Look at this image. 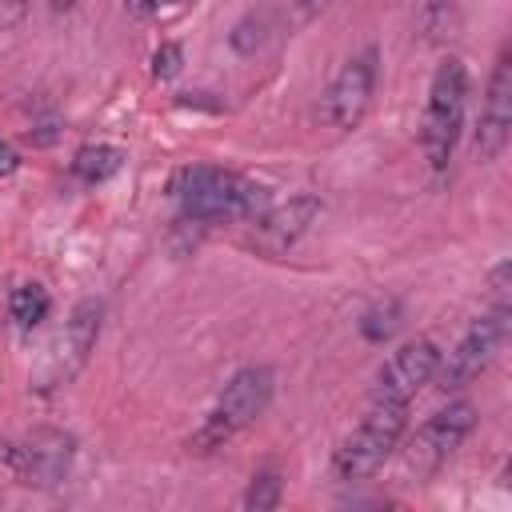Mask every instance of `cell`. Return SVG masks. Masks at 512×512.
<instances>
[{
  "mask_svg": "<svg viewBox=\"0 0 512 512\" xmlns=\"http://www.w3.org/2000/svg\"><path fill=\"white\" fill-rule=\"evenodd\" d=\"M180 216L192 224H256L272 208V188L216 164H188L168 184Z\"/></svg>",
  "mask_w": 512,
  "mask_h": 512,
  "instance_id": "6da1fadb",
  "label": "cell"
},
{
  "mask_svg": "<svg viewBox=\"0 0 512 512\" xmlns=\"http://www.w3.org/2000/svg\"><path fill=\"white\" fill-rule=\"evenodd\" d=\"M272 388H276V376H272L268 364H248V368L232 372V380L224 384V392L216 396V404L208 408L200 428L188 436V448L200 452V456L224 448L236 432H244L248 424H256L268 412Z\"/></svg>",
  "mask_w": 512,
  "mask_h": 512,
  "instance_id": "7a4b0ae2",
  "label": "cell"
},
{
  "mask_svg": "<svg viewBox=\"0 0 512 512\" xmlns=\"http://www.w3.org/2000/svg\"><path fill=\"white\" fill-rule=\"evenodd\" d=\"M464 100H468V68L460 56H444L432 72L424 120H420V148L432 172H444L452 164V152L464 128Z\"/></svg>",
  "mask_w": 512,
  "mask_h": 512,
  "instance_id": "3957f363",
  "label": "cell"
},
{
  "mask_svg": "<svg viewBox=\"0 0 512 512\" xmlns=\"http://www.w3.org/2000/svg\"><path fill=\"white\" fill-rule=\"evenodd\" d=\"M404 432H408V404H400V400H372L364 420L344 436V444L332 456L336 480L356 484V480L376 476L384 468V460L400 448Z\"/></svg>",
  "mask_w": 512,
  "mask_h": 512,
  "instance_id": "277c9868",
  "label": "cell"
},
{
  "mask_svg": "<svg viewBox=\"0 0 512 512\" xmlns=\"http://www.w3.org/2000/svg\"><path fill=\"white\" fill-rule=\"evenodd\" d=\"M100 324H104V300H96V296L80 300L68 312L64 328L48 340L44 356L36 360V368L28 376L32 388L36 392H52V388H64L68 380H76V372L88 364V356H92V348L100 340Z\"/></svg>",
  "mask_w": 512,
  "mask_h": 512,
  "instance_id": "5b68a950",
  "label": "cell"
},
{
  "mask_svg": "<svg viewBox=\"0 0 512 512\" xmlns=\"http://www.w3.org/2000/svg\"><path fill=\"white\" fill-rule=\"evenodd\" d=\"M508 304H492L488 312H480L472 324H468V332L456 340V348L444 356L440 352V364H436V376L432 380H440V388L444 392H460V388H468L496 356H500V348H504V340H508Z\"/></svg>",
  "mask_w": 512,
  "mask_h": 512,
  "instance_id": "8992f818",
  "label": "cell"
},
{
  "mask_svg": "<svg viewBox=\"0 0 512 512\" xmlns=\"http://www.w3.org/2000/svg\"><path fill=\"white\" fill-rule=\"evenodd\" d=\"M472 428H476V404L472 400H452L448 408L432 412L416 428V436L404 444V476H416V480L436 476L456 456V448L472 436Z\"/></svg>",
  "mask_w": 512,
  "mask_h": 512,
  "instance_id": "52a82bcc",
  "label": "cell"
},
{
  "mask_svg": "<svg viewBox=\"0 0 512 512\" xmlns=\"http://www.w3.org/2000/svg\"><path fill=\"white\" fill-rule=\"evenodd\" d=\"M76 436L60 428H36L4 448V464L24 488H52L72 472Z\"/></svg>",
  "mask_w": 512,
  "mask_h": 512,
  "instance_id": "ba28073f",
  "label": "cell"
},
{
  "mask_svg": "<svg viewBox=\"0 0 512 512\" xmlns=\"http://www.w3.org/2000/svg\"><path fill=\"white\" fill-rule=\"evenodd\" d=\"M376 76H380V52L376 48H360L356 56H348L324 92V120L340 132L360 128V120L368 116L372 96H376Z\"/></svg>",
  "mask_w": 512,
  "mask_h": 512,
  "instance_id": "9c48e42d",
  "label": "cell"
},
{
  "mask_svg": "<svg viewBox=\"0 0 512 512\" xmlns=\"http://www.w3.org/2000/svg\"><path fill=\"white\" fill-rule=\"evenodd\" d=\"M508 136H512V56L504 48L492 64L484 104H480V120H476V136H472L476 160H484V164L496 160L508 148Z\"/></svg>",
  "mask_w": 512,
  "mask_h": 512,
  "instance_id": "30bf717a",
  "label": "cell"
},
{
  "mask_svg": "<svg viewBox=\"0 0 512 512\" xmlns=\"http://www.w3.org/2000/svg\"><path fill=\"white\" fill-rule=\"evenodd\" d=\"M436 364H440V348L428 336H416V340L400 344L388 356V364L380 368L372 400H400V404H408L424 384H432Z\"/></svg>",
  "mask_w": 512,
  "mask_h": 512,
  "instance_id": "8fae6325",
  "label": "cell"
},
{
  "mask_svg": "<svg viewBox=\"0 0 512 512\" xmlns=\"http://www.w3.org/2000/svg\"><path fill=\"white\" fill-rule=\"evenodd\" d=\"M320 216V200L316 196H308V192H300V196H292L288 204H272L268 212H264V220H256L252 228H256V244L264 248V252H284V248H292L304 232H308V224Z\"/></svg>",
  "mask_w": 512,
  "mask_h": 512,
  "instance_id": "7c38bea8",
  "label": "cell"
},
{
  "mask_svg": "<svg viewBox=\"0 0 512 512\" xmlns=\"http://www.w3.org/2000/svg\"><path fill=\"white\" fill-rule=\"evenodd\" d=\"M120 164H124L120 148H112V144H84L72 156V176L80 184H104V180H112L120 172Z\"/></svg>",
  "mask_w": 512,
  "mask_h": 512,
  "instance_id": "4fadbf2b",
  "label": "cell"
},
{
  "mask_svg": "<svg viewBox=\"0 0 512 512\" xmlns=\"http://www.w3.org/2000/svg\"><path fill=\"white\" fill-rule=\"evenodd\" d=\"M48 312H52V296H48V288L36 284V280L16 284V288L8 292V316L16 320V328L32 332V328H40V324L48 320Z\"/></svg>",
  "mask_w": 512,
  "mask_h": 512,
  "instance_id": "5bb4252c",
  "label": "cell"
},
{
  "mask_svg": "<svg viewBox=\"0 0 512 512\" xmlns=\"http://www.w3.org/2000/svg\"><path fill=\"white\" fill-rule=\"evenodd\" d=\"M396 328H400V304H396V300H380V304H372V308L360 316V336H364L368 344H384Z\"/></svg>",
  "mask_w": 512,
  "mask_h": 512,
  "instance_id": "9a60e30c",
  "label": "cell"
},
{
  "mask_svg": "<svg viewBox=\"0 0 512 512\" xmlns=\"http://www.w3.org/2000/svg\"><path fill=\"white\" fill-rule=\"evenodd\" d=\"M280 496H284V480H280L276 472H256V476L248 480L244 508H248V512H268V508L280 504Z\"/></svg>",
  "mask_w": 512,
  "mask_h": 512,
  "instance_id": "2e32d148",
  "label": "cell"
},
{
  "mask_svg": "<svg viewBox=\"0 0 512 512\" xmlns=\"http://www.w3.org/2000/svg\"><path fill=\"white\" fill-rule=\"evenodd\" d=\"M264 40H268V20L264 16H244L236 28H232V36H228V44L240 52V56H252V52H260L264 48Z\"/></svg>",
  "mask_w": 512,
  "mask_h": 512,
  "instance_id": "e0dca14e",
  "label": "cell"
},
{
  "mask_svg": "<svg viewBox=\"0 0 512 512\" xmlns=\"http://www.w3.org/2000/svg\"><path fill=\"white\" fill-rule=\"evenodd\" d=\"M180 68H184V48L176 40H164L152 52V76L156 80H172V76H180Z\"/></svg>",
  "mask_w": 512,
  "mask_h": 512,
  "instance_id": "ac0fdd59",
  "label": "cell"
},
{
  "mask_svg": "<svg viewBox=\"0 0 512 512\" xmlns=\"http://www.w3.org/2000/svg\"><path fill=\"white\" fill-rule=\"evenodd\" d=\"M24 12H28V0H0V24H4V28L20 24Z\"/></svg>",
  "mask_w": 512,
  "mask_h": 512,
  "instance_id": "d6986e66",
  "label": "cell"
},
{
  "mask_svg": "<svg viewBox=\"0 0 512 512\" xmlns=\"http://www.w3.org/2000/svg\"><path fill=\"white\" fill-rule=\"evenodd\" d=\"M328 4H332V0H296V20H300V24H308V20H316Z\"/></svg>",
  "mask_w": 512,
  "mask_h": 512,
  "instance_id": "ffe728a7",
  "label": "cell"
},
{
  "mask_svg": "<svg viewBox=\"0 0 512 512\" xmlns=\"http://www.w3.org/2000/svg\"><path fill=\"white\" fill-rule=\"evenodd\" d=\"M124 8H128V16H136V20H148V16L160 8V0H124Z\"/></svg>",
  "mask_w": 512,
  "mask_h": 512,
  "instance_id": "44dd1931",
  "label": "cell"
},
{
  "mask_svg": "<svg viewBox=\"0 0 512 512\" xmlns=\"http://www.w3.org/2000/svg\"><path fill=\"white\" fill-rule=\"evenodd\" d=\"M16 164H20V156H16V148L0 140V176H8V172H16Z\"/></svg>",
  "mask_w": 512,
  "mask_h": 512,
  "instance_id": "7402d4cb",
  "label": "cell"
},
{
  "mask_svg": "<svg viewBox=\"0 0 512 512\" xmlns=\"http://www.w3.org/2000/svg\"><path fill=\"white\" fill-rule=\"evenodd\" d=\"M72 4H76V0H52V8H56V12H64V8H72Z\"/></svg>",
  "mask_w": 512,
  "mask_h": 512,
  "instance_id": "603a6c76",
  "label": "cell"
}]
</instances>
